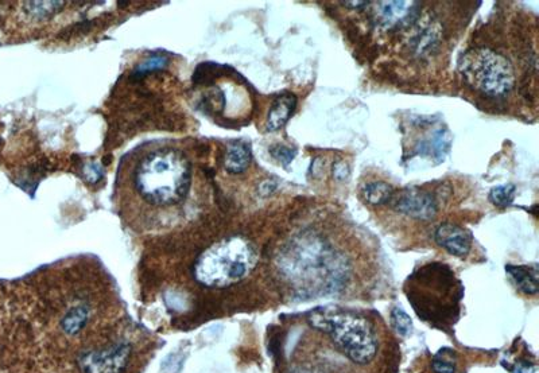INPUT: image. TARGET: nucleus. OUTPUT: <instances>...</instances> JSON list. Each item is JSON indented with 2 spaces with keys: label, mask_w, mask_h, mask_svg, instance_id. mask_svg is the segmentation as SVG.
Wrapping results in <instances>:
<instances>
[{
  "label": "nucleus",
  "mask_w": 539,
  "mask_h": 373,
  "mask_svg": "<svg viewBox=\"0 0 539 373\" xmlns=\"http://www.w3.org/2000/svg\"><path fill=\"white\" fill-rule=\"evenodd\" d=\"M9 330L13 373H143L158 338L127 316L92 263L48 268L22 285Z\"/></svg>",
  "instance_id": "nucleus-1"
},
{
  "label": "nucleus",
  "mask_w": 539,
  "mask_h": 373,
  "mask_svg": "<svg viewBox=\"0 0 539 373\" xmlns=\"http://www.w3.org/2000/svg\"><path fill=\"white\" fill-rule=\"evenodd\" d=\"M278 268L290 289L301 299L337 294L350 281L347 258L320 233L293 236L278 255Z\"/></svg>",
  "instance_id": "nucleus-2"
},
{
  "label": "nucleus",
  "mask_w": 539,
  "mask_h": 373,
  "mask_svg": "<svg viewBox=\"0 0 539 373\" xmlns=\"http://www.w3.org/2000/svg\"><path fill=\"white\" fill-rule=\"evenodd\" d=\"M405 293L414 312L433 328L449 330L459 320L463 283L448 264H425L407 278Z\"/></svg>",
  "instance_id": "nucleus-3"
},
{
  "label": "nucleus",
  "mask_w": 539,
  "mask_h": 373,
  "mask_svg": "<svg viewBox=\"0 0 539 373\" xmlns=\"http://www.w3.org/2000/svg\"><path fill=\"white\" fill-rule=\"evenodd\" d=\"M192 186V165L181 151H150L138 163L134 188L147 207L169 209L182 204Z\"/></svg>",
  "instance_id": "nucleus-4"
},
{
  "label": "nucleus",
  "mask_w": 539,
  "mask_h": 373,
  "mask_svg": "<svg viewBox=\"0 0 539 373\" xmlns=\"http://www.w3.org/2000/svg\"><path fill=\"white\" fill-rule=\"evenodd\" d=\"M308 324L329 337L333 348L351 363L364 367L378 356V334L372 322L351 310L319 308L309 313Z\"/></svg>",
  "instance_id": "nucleus-5"
},
{
  "label": "nucleus",
  "mask_w": 539,
  "mask_h": 373,
  "mask_svg": "<svg viewBox=\"0 0 539 373\" xmlns=\"http://www.w3.org/2000/svg\"><path fill=\"white\" fill-rule=\"evenodd\" d=\"M257 263L258 252L248 240L242 236L226 237L197 256L192 278L200 289H227L244 281Z\"/></svg>",
  "instance_id": "nucleus-6"
},
{
  "label": "nucleus",
  "mask_w": 539,
  "mask_h": 373,
  "mask_svg": "<svg viewBox=\"0 0 539 373\" xmlns=\"http://www.w3.org/2000/svg\"><path fill=\"white\" fill-rule=\"evenodd\" d=\"M461 72L473 89L495 99L509 95L515 85L510 61L490 49H476L465 54Z\"/></svg>",
  "instance_id": "nucleus-7"
},
{
  "label": "nucleus",
  "mask_w": 539,
  "mask_h": 373,
  "mask_svg": "<svg viewBox=\"0 0 539 373\" xmlns=\"http://www.w3.org/2000/svg\"><path fill=\"white\" fill-rule=\"evenodd\" d=\"M391 207L411 219L429 221L437 215V201L432 193L421 189H406L394 193Z\"/></svg>",
  "instance_id": "nucleus-8"
},
{
  "label": "nucleus",
  "mask_w": 539,
  "mask_h": 373,
  "mask_svg": "<svg viewBox=\"0 0 539 373\" xmlns=\"http://www.w3.org/2000/svg\"><path fill=\"white\" fill-rule=\"evenodd\" d=\"M376 6V21L386 30L411 26L420 15V5L417 2H379Z\"/></svg>",
  "instance_id": "nucleus-9"
},
{
  "label": "nucleus",
  "mask_w": 539,
  "mask_h": 373,
  "mask_svg": "<svg viewBox=\"0 0 539 373\" xmlns=\"http://www.w3.org/2000/svg\"><path fill=\"white\" fill-rule=\"evenodd\" d=\"M438 246L457 258H465L471 252L472 235L456 224H442L434 233Z\"/></svg>",
  "instance_id": "nucleus-10"
},
{
  "label": "nucleus",
  "mask_w": 539,
  "mask_h": 373,
  "mask_svg": "<svg viewBox=\"0 0 539 373\" xmlns=\"http://www.w3.org/2000/svg\"><path fill=\"white\" fill-rule=\"evenodd\" d=\"M297 107V97L293 93H283L274 101L267 116V131H277L285 126L288 120L292 118Z\"/></svg>",
  "instance_id": "nucleus-11"
},
{
  "label": "nucleus",
  "mask_w": 539,
  "mask_h": 373,
  "mask_svg": "<svg viewBox=\"0 0 539 373\" xmlns=\"http://www.w3.org/2000/svg\"><path fill=\"white\" fill-rule=\"evenodd\" d=\"M507 274L515 282L518 289L527 295H535L538 293V266H514V264H507Z\"/></svg>",
  "instance_id": "nucleus-12"
},
{
  "label": "nucleus",
  "mask_w": 539,
  "mask_h": 373,
  "mask_svg": "<svg viewBox=\"0 0 539 373\" xmlns=\"http://www.w3.org/2000/svg\"><path fill=\"white\" fill-rule=\"evenodd\" d=\"M250 147L244 143L236 142L228 146L226 158H224V167L228 173L242 174L246 172L251 163Z\"/></svg>",
  "instance_id": "nucleus-13"
},
{
  "label": "nucleus",
  "mask_w": 539,
  "mask_h": 373,
  "mask_svg": "<svg viewBox=\"0 0 539 373\" xmlns=\"http://www.w3.org/2000/svg\"><path fill=\"white\" fill-rule=\"evenodd\" d=\"M394 193L395 190L393 186L383 181L370 182V184H367L366 188L363 189L364 200L372 205L389 204Z\"/></svg>",
  "instance_id": "nucleus-14"
},
{
  "label": "nucleus",
  "mask_w": 539,
  "mask_h": 373,
  "mask_svg": "<svg viewBox=\"0 0 539 373\" xmlns=\"http://www.w3.org/2000/svg\"><path fill=\"white\" fill-rule=\"evenodd\" d=\"M432 369L434 373H456L457 359L455 351L444 348L433 357Z\"/></svg>",
  "instance_id": "nucleus-15"
},
{
  "label": "nucleus",
  "mask_w": 539,
  "mask_h": 373,
  "mask_svg": "<svg viewBox=\"0 0 539 373\" xmlns=\"http://www.w3.org/2000/svg\"><path fill=\"white\" fill-rule=\"evenodd\" d=\"M517 188L513 184L500 185L490 192V200L496 207L504 208L513 204Z\"/></svg>",
  "instance_id": "nucleus-16"
},
{
  "label": "nucleus",
  "mask_w": 539,
  "mask_h": 373,
  "mask_svg": "<svg viewBox=\"0 0 539 373\" xmlns=\"http://www.w3.org/2000/svg\"><path fill=\"white\" fill-rule=\"evenodd\" d=\"M391 324H393L394 329L397 330L401 336H407L413 330V321L407 316L405 310L401 308L393 309L391 312Z\"/></svg>",
  "instance_id": "nucleus-17"
},
{
  "label": "nucleus",
  "mask_w": 539,
  "mask_h": 373,
  "mask_svg": "<svg viewBox=\"0 0 539 373\" xmlns=\"http://www.w3.org/2000/svg\"><path fill=\"white\" fill-rule=\"evenodd\" d=\"M271 155L277 161L281 162L283 166H288L290 162H293V159L296 158L297 150L290 149L286 146H275L270 150Z\"/></svg>",
  "instance_id": "nucleus-18"
},
{
  "label": "nucleus",
  "mask_w": 539,
  "mask_h": 373,
  "mask_svg": "<svg viewBox=\"0 0 539 373\" xmlns=\"http://www.w3.org/2000/svg\"><path fill=\"white\" fill-rule=\"evenodd\" d=\"M333 173H335L337 180H345L350 174V169H348L347 163L339 162L333 167Z\"/></svg>",
  "instance_id": "nucleus-19"
}]
</instances>
